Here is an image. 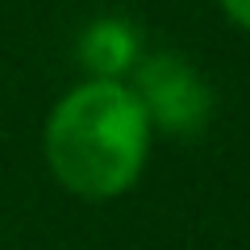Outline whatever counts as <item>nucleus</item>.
I'll return each mask as SVG.
<instances>
[{"label":"nucleus","instance_id":"obj_1","mask_svg":"<svg viewBox=\"0 0 250 250\" xmlns=\"http://www.w3.org/2000/svg\"><path fill=\"white\" fill-rule=\"evenodd\" d=\"M150 117L125 80H80L54 100L42 125L50 175L92 205L134 192L150 163Z\"/></svg>","mask_w":250,"mask_h":250},{"label":"nucleus","instance_id":"obj_2","mask_svg":"<svg viewBox=\"0 0 250 250\" xmlns=\"http://www.w3.org/2000/svg\"><path fill=\"white\" fill-rule=\"evenodd\" d=\"M125 83L146 108L154 134L163 129L171 138H192L213 117V88L184 54H142L134 80Z\"/></svg>","mask_w":250,"mask_h":250},{"label":"nucleus","instance_id":"obj_3","mask_svg":"<svg viewBox=\"0 0 250 250\" xmlns=\"http://www.w3.org/2000/svg\"><path fill=\"white\" fill-rule=\"evenodd\" d=\"M142 54V34L125 17H96L75 42V59L88 80H129Z\"/></svg>","mask_w":250,"mask_h":250},{"label":"nucleus","instance_id":"obj_4","mask_svg":"<svg viewBox=\"0 0 250 250\" xmlns=\"http://www.w3.org/2000/svg\"><path fill=\"white\" fill-rule=\"evenodd\" d=\"M217 9H221V17L229 21L233 29H242V34L250 38V0H217Z\"/></svg>","mask_w":250,"mask_h":250}]
</instances>
